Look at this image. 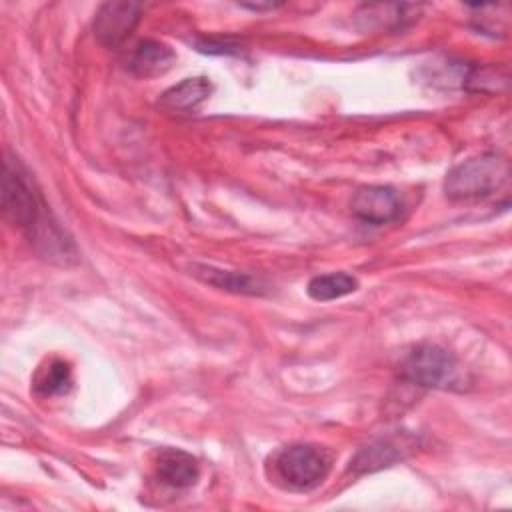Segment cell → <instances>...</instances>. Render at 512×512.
Returning a JSON list of instances; mask_svg holds the SVG:
<instances>
[{"mask_svg": "<svg viewBox=\"0 0 512 512\" xmlns=\"http://www.w3.org/2000/svg\"><path fill=\"white\" fill-rule=\"evenodd\" d=\"M356 288H358V280L352 274L330 272V274H318L310 278L306 292L316 302H328V300H336L346 294H352Z\"/></svg>", "mask_w": 512, "mask_h": 512, "instance_id": "obj_12", "label": "cell"}, {"mask_svg": "<svg viewBox=\"0 0 512 512\" xmlns=\"http://www.w3.org/2000/svg\"><path fill=\"white\" fill-rule=\"evenodd\" d=\"M140 14L138 2H104L94 18V36L100 44L114 48L132 34Z\"/></svg>", "mask_w": 512, "mask_h": 512, "instance_id": "obj_5", "label": "cell"}, {"mask_svg": "<svg viewBox=\"0 0 512 512\" xmlns=\"http://www.w3.org/2000/svg\"><path fill=\"white\" fill-rule=\"evenodd\" d=\"M398 460H402V452L398 450L396 444L388 440H376L356 452V456L350 462V470H354L356 474L376 472L396 464Z\"/></svg>", "mask_w": 512, "mask_h": 512, "instance_id": "obj_11", "label": "cell"}, {"mask_svg": "<svg viewBox=\"0 0 512 512\" xmlns=\"http://www.w3.org/2000/svg\"><path fill=\"white\" fill-rule=\"evenodd\" d=\"M202 52H210V54H228V52H234L236 50V44H230V42H218L214 44L212 40H206V42H200L198 44Z\"/></svg>", "mask_w": 512, "mask_h": 512, "instance_id": "obj_14", "label": "cell"}, {"mask_svg": "<svg viewBox=\"0 0 512 512\" xmlns=\"http://www.w3.org/2000/svg\"><path fill=\"white\" fill-rule=\"evenodd\" d=\"M176 54L158 40H142L128 56V70L140 78H154L172 68Z\"/></svg>", "mask_w": 512, "mask_h": 512, "instance_id": "obj_7", "label": "cell"}, {"mask_svg": "<svg viewBox=\"0 0 512 512\" xmlns=\"http://www.w3.org/2000/svg\"><path fill=\"white\" fill-rule=\"evenodd\" d=\"M72 384L70 364L64 360H50L46 368H40L34 378V388L42 396L64 394Z\"/></svg>", "mask_w": 512, "mask_h": 512, "instance_id": "obj_13", "label": "cell"}, {"mask_svg": "<svg viewBox=\"0 0 512 512\" xmlns=\"http://www.w3.org/2000/svg\"><path fill=\"white\" fill-rule=\"evenodd\" d=\"M242 8H248V10H274L278 8L280 4H274V2H266V4H240Z\"/></svg>", "mask_w": 512, "mask_h": 512, "instance_id": "obj_15", "label": "cell"}, {"mask_svg": "<svg viewBox=\"0 0 512 512\" xmlns=\"http://www.w3.org/2000/svg\"><path fill=\"white\" fill-rule=\"evenodd\" d=\"M350 208L356 218L368 224H386L400 216L402 200L392 186L372 184L356 190Z\"/></svg>", "mask_w": 512, "mask_h": 512, "instance_id": "obj_6", "label": "cell"}, {"mask_svg": "<svg viewBox=\"0 0 512 512\" xmlns=\"http://www.w3.org/2000/svg\"><path fill=\"white\" fill-rule=\"evenodd\" d=\"M2 208L10 222L20 228L40 256L58 264L76 260L74 242L52 218L28 170L6 156L2 176Z\"/></svg>", "mask_w": 512, "mask_h": 512, "instance_id": "obj_1", "label": "cell"}, {"mask_svg": "<svg viewBox=\"0 0 512 512\" xmlns=\"http://www.w3.org/2000/svg\"><path fill=\"white\" fill-rule=\"evenodd\" d=\"M156 474L172 488H188L198 480V464L180 448H164L156 460Z\"/></svg>", "mask_w": 512, "mask_h": 512, "instance_id": "obj_8", "label": "cell"}, {"mask_svg": "<svg viewBox=\"0 0 512 512\" xmlns=\"http://www.w3.org/2000/svg\"><path fill=\"white\" fill-rule=\"evenodd\" d=\"M400 376L422 388L462 390L464 372L452 352L438 344H418L400 362Z\"/></svg>", "mask_w": 512, "mask_h": 512, "instance_id": "obj_3", "label": "cell"}, {"mask_svg": "<svg viewBox=\"0 0 512 512\" xmlns=\"http://www.w3.org/2000/svg\"><path fill=\"white\" fill-rule=\"evenodd\" d=\"M194 276H198L202 282L236 292V294H264L266 286L260 278H254L244 272H232V270H220L206 264H194Z\"/></svg>", "mask_w": 512, "mask_h": 512, "instance_id": "obj_10", "label": "cell"}, {"mask_svg": "<svg viewBox=\"0 0 512 512\" xmlns=\"http://www.w3.org/2000/svg\"><path fill=\"white\" fill-rule=\"evenodd\" d=\"M212 94V82L204 76L186 78L160 94V108L168 112H194Z\"/></svg>", "mask_w": 512, "mask_h": 512, "instance_id": "obj_9", "label": "cell"}, {"mask_svg": "<svg viewBox=\"0 0 512 512\" xmlns=\"http://www.w3.org/2000/svg\"><path fill=\"white\" fill-rule=\"evenodd\" d=\"M276 472L288 488L312 490L328 476L330 456L310 444H292L278 454Z\"/></svg>", "mask_w": 512, "mask_h": 512, "instance_id": "obj_4", "label": "cell"}, {"mask_svg": "<svg viewBox=\"0 0 512 512\" xmlns=\"http://www.w3.org/2000/svg\"><path fill=\"white\" fill-rule=\"evenodd\" d=\"M510 178V164L506 158L486 152L456 164L444 180V192L450 200L466 202L492 196L506 186Z\"/></svg>", "mask_w": 512, "mask_h": 512, "instance_id": "obj_2", "label": "cell"}]
</instances>
